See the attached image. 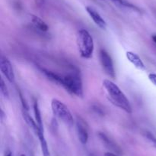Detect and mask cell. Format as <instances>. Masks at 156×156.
I'll list each match as a JSON object with an SVG mask.
<instances>
[{"mask_svg": "<svg viewBox=\"0 0 156 156\" xmlns=\"http://www.w3.org/2000/svg\"><path fill=\"white\" fill-rule=\"evenodd\" d=\"M103 87L106 90L110 101L114 105L123 110L126 113H132V106L129 99L117 84L110 80H105L103 81Z\"/></svg>", "mask_w": 156, "mask_h": 156, "instance_id": "obj_1", "label": "cell"}, {"mask_svg": "<svg viewBox=\"0 0 156 156\" xmlns=\"http://www.w3.org/2000/svg\"><path fill=\"white\" fill-rule=\"evenodd\" d=\"M77 45L80 55L83 58L89 59L94 53V40L91 34L85 29H81L77 33Z\"/></svg>", "mask_w": 156, "mask_h": 156, "instance_id": "obj_2", "label": "cell"}, {"mask_svg": "<svg viewBox=\"0 0 156 156\" xmlns=\"http://www.w3.org/2000/svg\"><path fill=\"white\" fill-rule=\"evenodd\" d=\"M61 86L73 95L82 97L83 96V87L81 76L79 73H73L62 76V82Z\"/></svg>", "mask_w": 156, "mask_h": 156, "instance_id": "obj_3", "label": "cell"}, {"mask_svg": "<svg viewBox=\"0 0 156 156\" xmlns=\"http://www.w3.org/2000/svg\"><path fill=\"white\" fill-rule=\"evenodd\" d=\"M51 108L55 116L68 125H72L74 123L73 114L69 109L59 99H53L51 102Z\"/></svg>", "mask_w": 156, "mask_h": 156, "instance_id": "obj_4", "label": "cell"}, {"mask_svg": "<svg viewBox=\"0 0 156 156\" xmlns=\"http://www.w3.org/2000/svg\"><path fill=\"white\" fill-rule=\"evenodd\" d=\"M100 61L104 70L106 72L107 74L111 78H115L116 73L114 69V63L111 58V55L105 50L101 49L100 50Z\"/></svg>", "mask_w": 156, "mask_h": 156, "instance_id": "obj_5", "label": "cell"}, {"mask_svg": "<svg viewBox=\"0 0 156 156\" xmlns=\"http://www.w3.org/2000/svg\"><path fill=\"white\" fill-rule=\"evenodd\" d=\"M0 70L9 83H14L15 73H14L12 65L9 60L5 57L2 56L0 58Z\"/></svg>", "mask_w": 156, "mask_h": 156, "instance_id": "obj_6", "label": "cell"}, {"mask_svg": "<svg viewBox=\"0 0 156 156\" xmlns=\"http://www.w3.org/2000/svg\"><path fill=\"white\" fill-rule=\"evenodd\" d=\"M76 130L78 137L82 145H86L88 140V130L86 123L81 118H77L76 120Z\"/></svg>", "mask_w": 156, "mask_h": 156, "instance_id": "obj_7", "label": "cell"}, {"mask_svg": "<svg viewBox=\"0 0 156 156\" xmlns=\"http://www.w3.org/2000/svg\"><path fill=\"white\" fill-rule=\"evenodd\" d=\"M23 117H24L26 123H27V125H28V126L33 130L34 134L37 136L39 141L45 139V137H44V131L40 128L39 125H38L37 123L36 122V121L34 120L33 118H32L31 116H30L26 111H23Z\"/></svg>", "mask_w": 156, "mask_h": 156, "instance_id": "obj_8", "label": "cell"}, {"mask_svg": "<svg viewBox=\"0 0 156 156\" xmlns=\"http://www.w3.org/2000/svg\"><path fill=\"white\" fill-rule=\"evenodd\" d=\"M85 9H86L87 12H88V14L89 15V16L91 18V19L94 21V22L100 28L103 29V30L104 29H106V21H105V20L102 18L101 15L98 13V12L95 9H94V8L91 7V6H86Z\"/></svg>", "mask_w": 156, "mask_h": 156, "instance_id": "obj_9", "label": "cell"}, {"mask_svg": "<svg viewBox=\"0 0 156 156\" xmlns=\"http://www.w3.org/2000/svg\"><path fill=\"white\" fill-rule=\"evenodd\" d=\"M126 57L128 59V61L138 70H146V66L144 63L142 61L141 58L139 57L138 54L133 51H127L126 53Z\"/></svg>", "mask_w": 156, "mask_h": 156, "instance_id": "obj_10", "label": "cell"}, {"mask_svg": "<svg viewBox=\"0 0 156 156\" xmlns=\"http://www.w3.org/2000/svg\"><path fill=\"white\" fill-rule=\"evenodd\" d=\"M31 21L34 25L42 32H47L48 30V25L41 18L36 15H31Z\"/></svg>", "mask_w": 156, "mask_h": 156, "instance_id": "obj_11", "label": "cell"}, {"mask_svg": "<svg viewBox=\"0 0 156 156\" xmlns=\"http://www.w3.org/2000/svg\"><path fill=\"white\" fill-rule=\"evenodd\" d=\"M34 113L35 121H36V122L37 123V125H39L40 128L44 131V125H43L42 117H41L39 106H38V103L37 101H35L34 103Z\"/></svg>", "mask_w": 156, "mask_h": 156, "instance_id": "obj_12", "label": "cell"}, {"mask_svg": "<svg viewBox=\"0 0 156 156\" xmlns=\"http://www.w3.org/2000/svg\"><path fill=\"white\" fill-rule=\"evenodd\" d=\"M113 2L116 3V4L119 5L120 6H123V7L128 8V9H131L133 10L137 11V12H140V9H139L137 6H136L135 5H133V3L129 2L127 0H111Z\"/></svg>", "mask_w": 156, "mask_h": 156, "instance_id": "obj_13", "label": "cell"}, {"mask_svg": "<svg viewBox=\"0 0 156 156\" xmlns=\"http://www.w3.org/2000/svg\"><path fill=\"white\" fill-rule=\"evenodd\" d=\"M99 137H100V139L103 141L104 143H105L108 148H111V149L114 150V151H116L118 150V148H117V146H116V145H114V144L113 143V142H111L105 134H104V133H99Z\"/></svg>", "mask_w": 156, "mask_h": 156, "instance_id": "obj_14", "label": "cell"}, {"mask_svg": "<svg viewBox=\"0 0 156 156\" xmlns=\"http://www.w3.org/2000/svg\"><path fill=\"white\" fill-rule=\"evenodd\" d=\"M40 144H41V151H42L43 156H50L48 145H47V141H46V139L40 141Z\"/></svg>", "mask_w": 156, "mask_h": 156, "instance_id": "obj_15", "label": "cell"}, {"mask_svg": "<svg viewBox=\"0 0 156 156\" xmlns=\"http://www.w3.org/2000/svg\"><path fill=\"white\" fill-rule=\"evenodd\" d=\"M0 90H1V93L3 95L5 99H9V90H8L7 87H6V84H5L4 80L2 78L1 79V84H0Z\"/></svg>", "mask_w": 156, "mask_h": 156, "instance_id": "obj_16", "label": "cell"}, {"mask_svg": "<svg viewBox=\"0 0 156 156\" xmlns=\"http://www.w3.org/2000/svg\"><path fill=\"white\" fill-rule=\"evenodd\" d=\"M146 137L151 143L153 145V146L156 148V137L154 136L152 133L149 132H146Z\"/></svg>", "mask_w": 156, "mask_h": 156, "instance_id": "obj_17", "label": "cell"}, {"mask_svg": "<svg viewBox=\"0 0 156 156\" xmlns=\"http://www.w3.org/2000/svg\"><path fill=\"white\" fill-rule=\"evenodd\" d=\"M148 77H149V80H150L151 82L154 84V85L156 86V74L155 73H149V76H148Z\"/></svg>", "mask_w": 156, "mask_h": 156, "instance_id": "obj_18", "label": "cell"}, {"mask_svg": "<svg viewBox=\"0 0 156 156\" xmlns=\"http://www.w3.org/2000/svg\"><path fill=\"white\" fill-rule=\"evenodd\" d=\"M105 156H117V154H114V153L112 152H106L105 154Z\"/></svg>", "mask_w": 156, "mask_h": 156, "instance_id": "obj_19", "label": "cell"}, {"mask_svg": "<svg viewBox=\"0 0 156 156\" xmlns=\"http://www.w3.org/2000/svg\"><path fill=\"white\" fill-rule=\"evenodd\" d=\"M5 156H12V152H11L10 151H8L7 152L5 153Z\"/></svg>", "mask_w": 156, "mask_h": 156, "instance_id": "obj_20", "label": "cell"}, {"mask_svg": "<svg viewBox=\"0 0 156 156\" xmlns=\"http://www.w3.org/2000/svg\"><path fill=\"white\" fill-rule=\"evenodd\" d=\"M152 40H153V41H154V42H155V44H156V35H152Z\"/></svg>", "mask_w": 156, "mask_h": 156, "instance_id": "obj_21", "label": "cell"}, {"mask_svg": "<svg viewBox=\"0 0 156 156\" xmlns=\"http://www.w3.org/2000/svg\"><path fill=\"white\" fill-rule=\"evenodd\" d=\"M89 156H95V155H94V154H89Z\"/></svg>", "mask_w": 156, "mask_h": 156, "instance_id": "obj_22", "label": "cell"}, {"mask_svg": "<svg viewBox=\"0 0 156 156\" xmlns=\"http://www.w3.org/2000/svg\"><path fill=\"white\" fill-rule=\"evenodd\" d=\"M20 156H26V155H25V154H21Z\"/></svg>", "mask_w": 156, "mask_h": 156, "instance_id": "obj_23", "label": "cell"}]
</instances>
